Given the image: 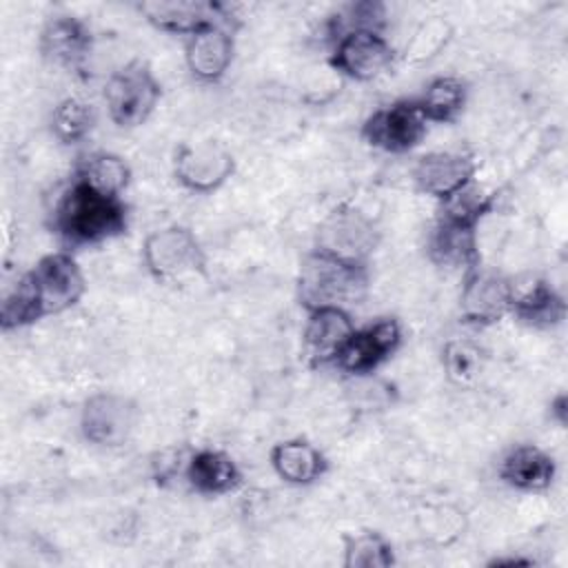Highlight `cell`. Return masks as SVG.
<instances>
[{
    "label": "cell",
    "instance_id": "f546056e",
    "mask_svg": "<svg viewBox=\"0 0 568 568\" xmlns=\"http://www.w3.org/2000/svg\"><path fill=\"white\" fill-rule=\"evenodd\" d=\"M550 406H552V413L557 415V422L566 424V395H559Z\"/></svg>",
    "mask_w": 568,
    "mask_h": 568
},
{
    "label": "cell",
    "instance_id": "30bf717a",
    "mask_svg": "<svg viewBox=\"0 0 568 568\" xmlns=\"http://www.w3.org/2000/svg\"><path fill=\"white\" fill-rule=\"evenodd\" d=\"M138 424V406L133 399L120 393H95L80 410V433L95 446L124 444Z\"/></svg>",
    "mask_w": 568,
    "mask_h": 568
},
{
    "label": "cell",
    "instance_id": "e0dca14e",
    "mask_svg": "<svg viewBox=\"0 0 568 568\" xmlns=\"http://www.w3.org/2000/svg\"><path fill=\"white\" fill-rule=\"evenodd\" d=\"M306 313L308 317L302 331L306 357L317 366L333 364L337 353L344 348V344L357 328L348 308L324 306Z\"/></svg>",
    "mask_w": 568,
    "mask_h": 568
},
{
    "label": "cell",
    "instance_id": "6da1fadb",
    "mask_svg": "<svg viewBox=\"0 0 568 568\" xmlns=\"http://www.w3.org/2000/svg\"><path fill=\"white\" fill-rule=\"evenodd\" d=\"M126 204L73 178L60 193L51 213L53 233L69 246H91L113 240L126 231Z\"/></svg>",
    "mask_w": 568,
    "mask_h": 568
},
{
    "label": "cell",
    "instance_id": "52a82bcc",
    "mask_svg": "<svg viewBox=\"0 0 568 568\" xmlns=\"http://www.w3.org/2000/svg\"><path fill=\"white\" fill-rule=\"evenodd\" d=\"M428 120L417 100H397L373 111L362 124V138L386 153H408L426 138Z\"/></svg>",
    "mask_w": 568,
    "mask_h": 568
},
{
    "label": "cell",
    "instance_id": "8992f818",
    "mask_svg": "<svg viewBox=\"0 0 568 568\" xmlns=\"http://www.w3.org/2000/svg\"><path fill=\"white\" fill-rule=\"evenodd\" d=\"M377 242V226L355 206H339L331 211L315 233V251L353 264H368Z\"/></svg>",
    "mask_w": 568,
    "mask_h": 568
},
{
    "label": "cell",
    "instance_id": "603a6c76",
    "mask_svg": "<svg viewBox=\"0 0 568 568\" xmlns=\"http://www.w3.org/2000/svg\"><path fill=\"white\" fill-rule=\"evenodd\" d=\"M73 178L87 182L100 193L122 197L124 189L131 182V169L122 155L111 151H95L80 160Z\"/></svg>",
    "mask_w": 568,
    "mask_h": 568
},
{
    "label": "cell",
    "instance_id": "7a4b0ae2",
    "mask_svg": "<svg viewBox=\"0 0 568 568\" xmlns=\"http://www.w3.org/2000/svg\"><path fill=\"white\" fill-rule=\"evenodd\" d=\"M368 282V264H353L313 251L300 264L297 300L306 311L324 306L348 308L366 297Z\"/></svg>",
    "mask_w": 568,
    "mask_h": 568
},
{
    "label": "cell",
    "instance_id": "83f0119b",
    "mask_svg": "<svg viewBox=\"0 0 568 568\" xmlns=\"http://www.w3.org/2000/svg\"><path fill=\"white\" fill-rule=\"evenodd\" d=\"M493 206H495V195L484 193L475 182H470L462 191H457L455 195L442 202L439 220L477 229L479 222L493 211Z\"/></svg>",
    "mask_w": 568,
    "mask_h": 568
},
{
    "label": "cell",
    "instance_id": "ac0fdd59",
    "mask_svg": "<svg viewBox=\"0 0 568 568\" xmlns=\"http://www.w3.org/2000/svg\"><path fill=\"white\" fill-rule=\"evenodd\" d=\"M184 481L204 497H220L233 493L242 484L237 462L217 448H197L186 457Z\"/></svg>",
    "mask_w": 568,
    "mask_h": 568
},
{
    "label": "cell",
    "instance_id": "ba28073f",
    "mask_svg": "<svg viewBox=\"0 0 568 568\" xmlns=\"http://www.w3.org/2000/svg\"><path fill=\"white\" fill-rule=\"evenodd\" d=\"M235 173L233 153L215 140L184 142L173 155L175 180L193 193H213Z\"/></svg>",
    "mask_w": 568,
    "mask_h": 568
},
{
    "label": "cell",
    "instance_id": "d4e9b609",
    "mask_svg": "<svg viewBox=\"0 0 568 568\" xmlns=\"http://www.w3.org/2000/svg\"><path fill=\"white\" fill-rule=\"evenodd\" d=\"M344 568H388L395 564L393 544L377 530L342 535Z\"/></svg>",
    "mask_w": 568,
    "mask_h": 568
},
{
    "label": "cell",
    "instance_id": "8fae6325",
    "mask_svg": "<svg viewBox=\"0 0 568 568\" xmlns=\"http://www.w3.org/2000/svg\"><path fill=\"white\" fill-rule=\"evenodd\" d=\"M515 297V284L495 273L481 271L479 266L468 271L459 293V313L464 322L475 326H493L510 315Z\"/></svg>",
    "mask_w": 568,
    "mask_h": 568
},
{
    "label": "cell",
    "instance_id": "3957f363",
    "mask_svg": "<svg viewBox=\"0 0 568 568\" xmlns=\"http://www.w3.org/2000/svg\"><path fill=\"white\" fill-rule=\"evenodd\" d=\"M162 98V87L142 60H131L113 71L104 84V104L109 118L120 129L144 124Z\"/></svg>",
    "mask_w": 568,
    "mask_h": 568
},
{
    "label": "cell",
    "instance_id": "7c38bea8",
    "mask_svg": "<svg viewBox=\"0 0 568 568\" xmlns=\"http://www.w3.org/2000/svg\"><path fill=\"white\" fill-rule=\"evenodd\" d=\"M402 344V324L395 317H379L364 328H355L333 366L348 375H368L379 368Z\"/></svg>",
    "mask_w": 568,
    "mask_h": 568
},
{
    "label": "cell",
    "instance_id": "9a60e30c",
    "mask_svg": "<svg viewBox=\"0 0 568 568\" xmlns=\"http://www.w3.org/2000/svg\"><path fill=\"white\" fill-rule=\"evenodd\" d=\"M410 175L419 193L444 202L473 182L475 160L464 153L430 151L415 162Z\"/></svg>",
    "mask_w": 568,
    "mask_h": 568
},
{
    "label": "cell",
    "instance_id": "5bb4252c",
    "mask_svg": "<svg viewBox=\"0 0 568 568\" xmlns=\"http://www.w3.org/2000/svg\"><path fill=\"white\" fill-rule=\"evenodd\" d=\"M138 11L144 16V20L173 36H191L200 31L206 24H229L231 18L217 2H202V0H149L140 2Z\"/></svg>",
    "mask_w": 568,
    "mask_h": 568
},
{
    "label": "cell",
    "instance_id": "5b68a950",
    "mask_svg": "<svg viewBox=\"0 0 568 568\" xmlns=\"http://www.w3.org/2000/svg\"><path fill=\"white\" fill-rule=\"evenodd\" d=\"M24 280L31 288L40 320L69 311L87 293L84 273L75 257L67 251H55L40 257L36 266L24 273Z\"/></svg>",
    "mask_w": 568,
    "mask_h": 568
},
{
    "label": "cell",
    "instance_id": "4316f807",
    "mask_svg": "<svg viewBox=\"0 0 568 568\" xmlns=\"http://www.w3.org/2000/svg\"><path fill=\"white\" fill-rule=\"evenodd\" d=\"M95 124L93 106L82 98H64L51 113V131L62 144L82 142Z\"/></svg>",
    "mask_w": 568,
    "mask_h": 568
},
{
    "label": "cell",
    "instance_id": "ffe728a7",
    "mask_svg": "<svg viewBox=\"0 0 568 568\" xmlns=\"http://www.w3.org/2000/svg\"><path fill=\"white\" fill-rule=\"evenodd\" d=\"M271 466L275 475L293 486L315 484L328 468L324 453L308 439H284L271 448Z\"/></svg>",
    "mask_w": 568,
    "mask_h": 568
},
{
    "label": "cell",
    "instance_id": "2e32d148",
    "mask_svg": "<svg viewBox=\"0 0 568 568\" xmlns=\"http://www.w3.org/2000/svg\"><path fill=\"white\" fill-rule=\"evenodd\" d=\"M235 55V40L229 24H206L186 38V67L200 82H217L226 75Z\"/></svg>",
    "mask_w": 568,
    "mask_h": 568
},
{
    "label": "cell",
    "instance_id": "d6986e66",
    "mask_svg": "<svg viewBox=\"0 0 568 568\" xmlns=\"http://www.w3.org/2000/svg\"><path fill=\"white\" fill-rule=\"evenodd\" d=\"M499 479L521 493H541L550 488L557 466L555 459L539 446H513L499 462Z\"/></svg>",
    "mask_w": 568,
    "mask_h": 568
},
{
    "label": "cell",
    "instance_id": "44dd1931",
    "mask_svg": "<svg viewBox=\"0 0 568 568\" xmlns=\"http://www.w3.org/2000/svg\"><path fill=\"white\" fill-rule=\"evenodd\" d=\"M428 257L444 268H464L466 273L477 268V229L453 224L437 217V224L428 237Z\"/></svg>",
    "mask_w": 568,
    "mask_h": 568
},
{
    "label": "cell",
    "instance_id": "484cf974",
    "mask_svg": "<svg viewBox=\"0 0 568 568\" xmlns=\"http://www.w3.org/2000/svg\"><path fill=\"white\" fill-rule=\"evenodd\" d=\"M450 38H453V24L442 16H430L422 20L413 31L410 40L402 51V60L413 67L426 64L448 47Z\"/></svg>",
    "mask_w": 568,
    "mask_h": 568
},
{
    "label": "cell",
    "instance_id": "9c48e42d",
    "mask_svg": "<svg viewBox=\"0 0 568 568\" xmlns=\"http://www.w3.org/2000/svg\"><path fill=\"white\" fill-rule=\"evenodd\" d=\"M395 60V49L379 31H346L333 40L331 67L357 82H368L379 78L390 69Z\"/></svg>",
    "mask_w": 568,
    "mask_h": 568
},
{
    "label": "cell",
    "instance_id": "4fadbf2b",
    "mask_svg": "<svg viewBox=\"0 0 568 568\" xmlns=\"http://www.w3.org/2000/svg\"><path fill=\"white\" fill-rule=\"evenodd\" d=\"M40 55L60 69L80 71L93 51V33L89 24L75 16H53L38 38Z\"/></svg>",
    "mask_w": 568,
    "mask_h": 568
},
{
    "label": "cell",
    "instance_id": "7402d4cb",
    "mask_svg": "<svg viewBox=\"0 0 568 568\" xmlns=\"http://www.w3.org/2000/svg\"><path fill=\"white\" fill-rule=\"evenodd\" d=\"M566 311L564 297L544 280H535L526 288L515 286L510 315L526 326L555 328L566 320Z\"/></svg>",
    "mask_w": 568,
    "mask_h": 568
},
{
    "label": "cell",
    "instance_id": "cb8c5ba5",
    "mask_svg": "<svg viewBox=\"0 0 568 568\" xmlns=\"http://www.w3.org/2000/svg\"><path fill=\"white\" fill-rule=\"evenodd\" d=\"M468 87L455 75H439L428 82L417 104L428 122H453L466 106Z\"/></svg>",
    "mask_w": 568,
    "mask_h": 568
},
{
    "label": "cell",
    "instance_id": "277c9868",
    "mask_svg": "<svg viewBox=\"0 0 568 568\" xmlns=\"http://www.w3.org/2000/svg\"><path fill=\"white\" fill-rule=\"evenodd\" d=\"M142 260L160 282H178L206 271V253L195 233L182 224L155 229L144 237Z\"/></svg>",
    "mask_w": 568,
    "mask_h": 568
},
{
    "label": "cell",
    "instance_id": "f1b7e54d",
    "mask_svg": "<svg viewBox=\"0 0 568 568\" xmlns=\"http://www.w3.org/2000/svg\"><path fill=\"white\" fill-rule=\"evenodd\" d=\"M442 364L450 382L470 384L484 371V351L470 339H448L442 351Z\"/></svg>",
    "mask_w": 568,
    "mask_h": 568
}]
</instances>
